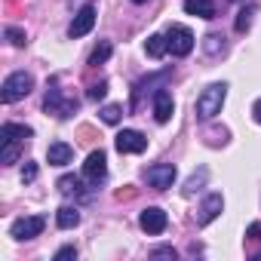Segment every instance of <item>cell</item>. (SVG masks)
Masks as SVG:
<instances>
[{
  "mask_svg": "<svg viewBox=\"0 0 261 261\" xmlns=\"http://www.w3.org/2000/svg\"><path fill=\"white\" fill-rule=\"evenodd\" d=\"M227 98V83H212L200 92L197 98V117L200 120H212L215 114H221V105Z\"/></svg>",
  "mask_w": 261,
  "mask_h": 261,
  "instance_id": "obj_1",
  "label": "cell"
},
{
  "mask_svg": "<svg viewBox=\"0 0 261 261\" xmlns=\"http://www.w3.org/2000/svg\"><path fill=\"white\" fill-rule=\"evenodd\" d=\"M34 89V77L28 71H16L4 80V89H0V98H4V105H13L19 98H25L28 92Z\"/></svg>",
  "mask_w": 261,
  "mask_h": 261,
  "instance_id": "obj_2",
  "label": "cell"
},
{
  "mask_svg": "<svg viewBox=\"0 0 261 261\" xmlns=\"http://www.w3.org/2000/svg\"><path fill=\"white\" fill-rule=\"evenodd\" d=\"M43 108L46 114H56V117H71L77 111V98H62V89H59V77L49 80V89H46V98H43Z\"/></svg>",
  "mask_w": 261,
  "mask_h": 261,
  "instance_id": "obj_3",
  "label": "cell"
},
{
  "mask_svg": "<svg viewBox=\"0 0 261 261\" xmlns=\"http://www.w3.org/2000/svg\"><path fill=\"white\" fill-rule=\"evenodd\" d=\"M166 40H169V53H172L175 59L191 56V53H194V43H197V40H194V31L185 28V25H169Z\"/></svg>",
  "mask_w": 261,
  "mask_h": 261,
  "instance_id": "obj_4",
  "label": "cell"
},
{
  "mask_svg": "<svg viewBox=\"0 0 261 261\" xmlns=\"http://www.w3.org/2000/svg\"><path fill=\"white\" fill-rule=\"evenodd\" d=\"M46 227V218L43 215H25V218H16L13 227H10V237L13 240H34L40 237Z\"/></svg>",
  "mask_w": 261,
  "mask_h": 261,
  "instance_id": "obj_5",
  "label": "cell"
},
{
  "mask_svg": "<svg viewBox=\"0 0 261 261\" xmlns=\"http://www.w3.org/2000/svg\"><path fill=\"white\" fill-rule=\"evenodd\" d=\"M114 145L120 154H142L148 151V136H142L139 129H123V133H117Z\"/></svg>",
  "mask_w": 261,
  "mask_h": 261,
  "instance_id": "obj_6",
  "label": "cell"
},
{
  "mask_svg": "<svg viewBox=\"0 0 261 261\" xmlns=\"http://www.w3.org/2000/svg\"><path fill=\"white\" fill-rule=\"evenodd\" d=\"M145 178H148V185H151L154 191H166V188H172V181H175V166H172V163H154V166H148Z\"/></svg>",
  "mask_w": 261,
  "mask_h": 261,
  "instance_id": "obj_7",
  "label": "cell"
},
{
  "mask_svg": "<svg viewBox=\"0 0 261 261\" xmlns=\"http://www.w3.org/2000/svg\"><path fill=\"white\" fill-rule=\"evenodd\" d=\"M92 25H95V4H86V7L74 16V22H71V28H68V37H71V40L86 37V34L92 31Z\"/></svg>",
  "mask_w": 261,
  "mask_h": 261,
  "instance_id": "obj_8",
  "label": "cell"
},
{
  "mask_svg": "<svg viewBox=\"0 0 261 261\" xmlns=\"http://www.w3.org/2000/svg\"><path fill=\"white\" fill-rule=\"evenodd\" d=\"M108 175V157H105V151L98 148V151H92L89 157H86V163H83V178H89V181H101Z\"/></svg>",
  "mask_w": 261,
  "mask_h": 261,
  "instance_id": "obj_9",
  "label": "cell"
},
{
  "mask_svg": "<svg viewBox=\"0 0 261 261\" xmlns=\"http://www.w3.org/2000/svg\"><path fill=\"white\" fill-rule=\"evenodd\" d=\"M139 224H142V230H145V233H163V230H166V224H169V218H166V212H163L160 206H148V209L142 212Z\"/></svg>",
  "mask_w": 261,
  "mask_h": 261,
  "instance_id": "obj_10",
  "label": "cell"
},
{
  "mask_svg": "<svg viewBox=\"0 0 261 261\" xmlns=\"http://www.w3.org/2000/svg\"><path fill=\"white\" fill-rule=\"evenodd\" d=\"M221 209H224V197H221V194H209V197L203 200L200 212H197V224H200V227L212 224V221L221 215Z\"/></svg>",
  "mask_w": 261,
  "mask_h": 261,
  "instance_id": "obj_11",
  "label": "cell"
},
{
  "mask_svg": "<svg viewBox=\"0 0 261 261\" xmlns=\"http://www.w3.org/2000/svg\"><path fill=\"white\" fill-rule=\"evenodd\" d=\"M172 111H175L172 92L160 86V89L154 92V117H157V123H169V120H172Z\"/></svg>",
  "mask_w": 261,
  "mask_h": 261,
  "instance_id": "obj_12",
  "label": "cell"
},
{
  "mask_svg": "<svg viewBox=\"0 0 261 261\" xmlns=\"http://www.w3.org/2000/svg\"><path fill=\"white\" fill-rule=\"evenodd\" d=\"M46 160H49V166H68L74 160V148L65 145V142H53L46 148Z\"/></svg>",
  "mask_w": 261,
  "mask_h": 261,
  "instance_id": "obj_13",
  "label": "cell"
},
{
  "mask_svg": "<svg viewBox=\"0 0 261 261\" xmlns=\"http://www.w3.org/2000/svg\"><path fill=\"white\" fill-rule=\"evenodd\" d=\"M34 136V129L31 126H22V123H4V126H0V145H4V142H16V139H31Z\"/></svg>",
  "mask_w": 261,
  "mask_h": 261,
  "instance_id": "obj_14",
  "label": "cell"
},
{
  "mask_svg": "<svg viewBox=\"0 0 261 261\" xmlns=\"http://www.w3.org/2000/svg\"><path fill=\"white\" fill-rule=\"evenodd\" d=\"M185 13L200 19H215V0H185Z\"/></svg>",
  "mask_w": 261,
  "mask_h": 261,
  "instance_id": "obj_15",
  "label": "cell"
},
{
  "mask_svg": "<svg viewBox=\"0 0 261 261\" xmlns=\"http://www.w3.org/2000/svg\"><path fill=\"white\" fill-rule=\"evenodd\" d=\"M145 53H148L151 59H163V56L169 53V40H166V34H151L148 43H145Z\"/></svg>",
  "mask_w": 261,
  "mask_h": 261,
  "instance_id": "obj_16",
  "label": "cell"
},
{
  "mask_svg": "<svg viewBox=\"0 0 261 261\" xmlns=\"http://www.w3.org/2000/svg\"><path fill=\"white\" fill-rule=\"evenodd\" d=\"M169 77H172V71H163V74H154V77L142 80V83L133 89V108H139V105H142V95L148 92V86H154V83H163V80H169Z\"/></svg>",
  "mask_w": 261,
  "mask_h": 261,
  "instance_id": "obj_17",
  "label": "cell"
},
{
  "mask_svg": "<svg viewBox=\"0 0 261 261\" xmlns=\"http://www.w3.org/2000/svg\"><path fill=\"white\" fill-rule=\"evenodd\" d=\"M56 224H59L62 230H71V227L80 224V212H77L74 206H62V209L56 212Z\"/></svg>",
  "mask_w": 261,
  "mask_h": 261,
  "instance_id": "obj_18",
  "label": "cell"
},
{
  "mask_svg": "<svg viewBox=\"0 0 261 261\" xmlns=\"http://www.w3.org/2000/svg\"><path fill=\"white\" fill-rule=\"evenodd\" d=\"M59 191H62L65 197H83V181H80L77 175H62V178H59Z\"/></svg>",
  "mask_w": 261,
  "mask_h": 261,
  "instance_id": "obj_19",
  "label": "cell"
},
{
  "mask_svg": "<svg viewBox=\"0 0 261 261\" xmlns=\"http://www.w3.org/2000/svg\"><path fill=\"white\" fill-rule=\"evenodd\" d=\"M111 53H114V46H111L108 40H101V43H98V46L92 49V56H89V65H92V68H98V65H105V62L111 59Z\"/></svg>",
  "mask_w": 261,
  "mask_h": 261,
  "instance_id": "obj_20",
  "label": "cell"
},
{
  "mask_svg": "<svg viewBox=\"0 0 261 261\" xmlns=\"http://www.w3.org/2000/svg\"><path fill=\"white\" fill-rule=\"evenodd\" d=\"M206 178H209V169H200V172H194V175L188 178V185L181 188V194H185V197H191V194H197V191H200V188L206 185Z\"/></svg>",
  "mask_w": 261,
  "mask_h": 261,
  "instance_id": "obj_21",
  "label": "cell"
},
{
  "mask_svg": "<svg viewBox=\"0 0 261 261\" xmlns=\"http://www.w3.org/2000/svg\"><path fill=\"white\" fill-rule=\"evenodd\" d=\"M252 16H255V7H252V4H249V7H243V10L237 13V22H233L237 34H246V31H249V25H252Z\"/></svg>",
  "mask_w": 261,
  "mask_h": 261,
  "instance_id": "obj_22",
  "label": "cell"
},
{
  "mask_svg": "<svg viewBox=\"0 0 261 261\" xmlns=\"http://www.w3.org/2000/svg\"><path fill=\"white\" fill-rule=\"evenodd\" d=\"M203 49H206L209 56H221V53H224V37H221V34H209L206 43H203Z\"/></svg>",
  "mask_w": 261,
  "mask_h": 261,
  "instance_id": "obj_23",
  "label": "cell"
},
{
  "mask_svg": "<svg viewBox=\"0 0 261 261\" xmlns=\"http://www.w3.org/2000/svg\"><path fill=\"white\" fill-rule=\"evenodd\" d=\"M120 117H123V105H105L101 108V120L105 123H120Z\"/></svg>",
  "mask_w": 261,
  "mask_h": 261,
  "instance_id": "obj_24",
  "label": "cell"
},
{
  "mask_svg": "<svg viewBox=\"0 0 261 261\" xmlns=\"http://www.w3.org/2000/svg\"><path fill=\"white\" fill-rule=\"evenodd\" d=\"M108 95V80H98V83H92L89 89H86V98L89 101H98V98H105Z\"/></svg>",
  "mask_w": 261,
  "mask_h": 261,
  "instance_id": "obj_25",
  "label": "cell"
},
{
  "mask_svg": "<svg viewBox=\"0 0 261 261\" xmlns=\"http://www.w3.org/2000/svg\"><path fill=\"white\" fill-rule=\"evenodd\" d=\"M4 37H7L13 46H25V43H28L25 31H19V28H4Z\"/></svg>",
  "mask_w": 261,
  "mask_h": 261,
  "instance_id": "obj_26",
  "label": "cell"
},
{
  "mask_svg": "<svg viewBox=\"0 0 261 261\" xmlns=\"http://www.w3.org/2000/svg\"><path fill=\"white\" fill-rule=\"evenodd\" d=\"M37 178V163H25V169H22V185H31Z\"/></svg>",
  "mask_w": 261,
  "mask_h": 261,
  "instance_id": "obj_27",
  "label": "cell"
},
{
  "mask_svg": "<svg viewBox=\"0 0 261 261\" xmlns=\"http://www.w3.org/2000/svg\"><path fill=\"white\" fill-rule=\"evenodd\" d=\"M151 255H154V258H175L178 252H175L172 246H157V249H151Z\"/></svg>",
  "mask_w": 261,
  "mask_h": 261,
  "instance_id": "obj_28",
  "label": "cell"
},
{
  "mask_svg": "<svg viewBox=\"0 0 261 261\" xmlns=\"http://www.w3.org/2000/svg\"><path fill=\"white\" fill-rule=\"evenodd\" d=\"M65 258H77V249H74V246H62V249L56 252V261H65Z\"/></svg>",
  "mask_w": 261,
  "mask_h": 261,
  "instance_id": "obj_29",
  "label": "cell"
},
{
  "mask_svg": "<svg viewBox=\"0 0 261 261\" xmlns=\"http://www.w3.org/2000/svg\"><path fill=\"white\" fill-rule=\"evenodd\" d=\"M246 240L258 243V240H261V224H249V230H246Z\"/></svg>",
  "mask_w": 261,
  "mask_h": 261,
  "instance_id": "obj_30",
  "label": "cell"
},
{
  "mask_svg": "<svg viewBox=\"0 0 261 261\" xmlns=\"http://www.w3.org/2000/svg\"><path fill=\"white\" fill-rule=\"evenodd\" d=\"M136 197V188H120L117 191V200H133Z\"/></svg>",
  "mask_w": 261,
  "mask_h": 261,
  "instance_id": "obj_31",
  "label": "cell"
},
{
  "mask_svg": "<svg viewBox=\"0 0 261 261\" xmlns=\"http://www.w3.org/2000/svg\"><path fill=\"white\" fill-rule=\"evenodd\" d=\"M252 114H255V120H258V123H261V98H258V101H255V108H252Z\"/></svg>",
  "mask_w": 261,
  "mask_h": 261,
  "instance_id": "obj_32",
  "label": "cell"
},
{
  "mask_svg": "<svg viewBox=\"0 0 261 261\" xmlns=\"http://www.w3.org/2000/svg\"><path fill=\"white\" fill-rule=\"evenodd\" d=\"M133 4H148V0H133Z\"/></svg>",
  "mask_w": 261,
  "mask_h": 261,
  "instance_id": "obj_33",
  "label": "cell"
}]
</instances>
